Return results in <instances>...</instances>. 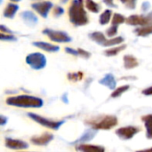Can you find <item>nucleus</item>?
<instances>
[{"label":"nucleus","mask_w":152,"mask_h":152,"mask_svg":"<svg viewBox=\"0 0 152 152\" xmlns=\"http://www.w3.org/2000/svg\"><path fill=\"white\" fill-rule=\"evenodd\" d=\"M6 103L10 106L19 108H41L44 105V101L36 96L21 94L7 98Z\"/></svg>","instance_id":"2"},{"label":"nucleus","mask_w":152,"mask_h":152,"mask_svg":"<svg viewBox=\"0 0 152 152\" xmlns=\"http://www.w3.org/2000/svg\"><path fill=\"white\" fill-rule=\"evenodd\" d=\"M61 101L65 103H69V99H68V94H64L62 96H61Z\"/></svg>","instance_id":"40"},{"label":"nucleus","mask_w":152,"mask_h":152,"mask_svg":"<svg viewBox=\"0 0 152 152\" xmlns=\"http://www.w3.org/2000/svg\"><path fill=\"white\" fill-rule=\"evenodd\" d=\"M129 88H130V86L129 85H125V86H122L120 87H118L110 94V97L111 98H118V97L121 96L124 93H126Z\"/></svg>","instance_id":"25"},{"label":"nucleus","mask_w":152,"mask_h":152,"mask_svg":"<svg viewBox=\"0 0 152 152\" xmlns=\"http://www.w3.org/2000/svg\"><path fill=\"white\" fill-rule=\"evenodd\" d=\"M125 41L124 37H114V38H110L107 40L106 44H105V46H113V45H119V44H122L123 42Z\"/></svg>","instance_id":"27"},{"label":"nucleus","mask_w":152,"mask_h":152,"mask_svg":"<svg viewBox=\"0 0 152 152\" xmlns=\"http://www.w3.org/2000/svg\"><path fill=\"white\" fill-rule=\"evenodd\" d=\"M122 4H124L127 8L134 10L136 7V2L137 0H120Z\"/></svg>","instance_id":"30"},{"label":"nucleus","mask_w":152,"mask_h":152,"mask_svg":"<svg viewBox=\"0 0 152 152\" xmlns=\"http://www.w3.org/2000/svg\"><path fill=\"white\" fill-rule=\"evenodd\" d=\"M99 84L100 85H102L106 87H108L109 89L110 90H115L116 86H117V81H116V78L115 77L111 74V73H109V74H106L100 81H99Z\"/></svg>","instance_id":"15"},{"label":"nucleus","mask_w":152,"mask_h":152,"mask_svg":"<svg viewBox=\"0 0 152 152\" xmlns=\"http://www.w3.org/2000/svg\"><path fill=\"white\" fill-rule=\"evenodd\" d=\"M64 13V9L61 7V6H55L54 7V10H53V15L55 17H59V16H61L62 14Z\"/></svg>","instance_id":"32"},{"label":"nucleus","mask_w":152,"mask_h":152,"mask_svg":"<svg viewBox=\"0 0 152 152\" xmlns=\"http://www.w3.org/2000/svg\"><path fill=\"white\" fill-rule=\"evenodd\" d=\"M0 39L2 41H17V38L12 36V34H4V32H1V37H0Z\"/></svg>","instance_id":"31"},{"label":"nucleus","mask_w":152,"mask_h":152,"mask_svg":"<svg viewBox=\"0 0 152 152\" xmlns=\"http://www.w3.org/2000/svg\"><path fill=\"white\" fill-rule=\"evenodd\" d=\"M77 50H78V53H79V56H81V57H83L85 59H89L91 57V53L89 52H87V51H86V50H84L82 48H78Z\"/></svg>","instance_id":"33"},{"label":"nucleus","mask_w":152,"mask_h":152,"mask_svg":"<svg viewBox=\"0 0 152 152\" xmlns=\"http://www.w3.org/2000/svg\"><path fill=\"white\" fill-rule=\"evenodd\" d=\"M102 1L109 7H111V8H117L118 7V5L116 4H114V0H102Z\"/></svg>","instance_id":"35"},{"label":"nucleus","mask_w":152,"mask_h":152,"mask_svg":"<svg viewBox=\"0 0 152 152\" xmlns=\"http://www.w3.org/2000/svg\"><path fill=\"white\" fill-rule=\"evenodd\" d=\"M43 34L46 35L52 41L56 43H69L72 41L71 37H69L66 32L60 30H53L51 28H45Z\"/></svg>","instance_id":"6"},{"label":"nucleus","mask_w":152,"mask_h":152,"mask_svg":"<svg viewBox=\"0 0 152 152\" xmlns=\"http://www.w3.org/2000/svg\"><path fill=\"white\" fill-rule=\"evenodd\" d=\"M20 17L23 20V21L30 27H34L38 22L37 16L32 12V11H23L20 13Z\"/></svg>","instance_id":"13"},{"label":"nucleus","mask_w":152,"mask_h":152,"mask_svg":"<svg viewBox=\"0 0 152 152\" xmlns=\"http://www.w3.org/2000/svg\"><path fill=\"white\" fill-rule=\"evenodd\" d=\"M53 4L50 1H44V2H37L33 3L31 4V7L33 10H35L39 15H41L43 18L46 19L48 16V13L50 10L53 8Z\"/></svg>","instance_id":"9"},{"label":"nucleus","mask_w":152,"mask_h":152,"mask_svg":"<svg viewBox=\"0 0 152 152\" xmlns=\"http://www.w3.org/2000/svg\"><path fill=\"white\" fill-rule=\"evenodd\" d=\"M151 8V4L149 2H143L142 4V9L143 12H146L148 11L149 9Z\"/></svg>","instance_id":"36"},{"label":"nucleus","mask_w":152,"mask_h":152,"mask_svg":"<svg viewBox=\"0 0 152 152\" xmlns=\"http://www.w3.org/2000/svg\"><path fill=\"white\" fill-rule=\"evenodd\" d=\"M5 146L11 150H15V151H20V150H27L28 148V144L21 140H17V139H12L10 137L5 138Z\"/></svg>","instance_id":"10"},{"label":"nucleus","mask_w":152,"mask_h":152,"mask_svg":"<svg viewBox=\"0 0 152 152\" xmlns=\"http://www.w3.org/2000/svg\"><path fill=\"white\" fill-rule=\"evenodd\" d=\"M0 120H1V126H4L6 123H7V121H8V118H5L4 116H3V115H1L0 116Z\"/></svg>","instance_id":"39"},{"label":"nucleus","mask_w":152,"mask_h":152,"mask_svg":"<svg viewBox=\"0 0 152 152\" xmlns=\"http://www.w3.org/2000/svg\"><path fill=\"white\" fill-rule=\"evenodd\" d=\"M126 48V45H119V46L112 47V48H110V49L104 51V54H105L106 56H109V57L116 56V55H118L120 52H122L123 50H125Z\"/></svg>","instance_id":"22"},{"label":"nucleus","mask_w":152,"mask_h":152,"mask_svg":"<svg viewBox=\"0 0 152 152\" xmlns=\"http://www.w3.org/2000/svg\"><path fill=\"white\" fill-rule=\"evenodd\" d=\"M65 52L69 54H71V55H74V56H79V53H78V50H75L73 48H70V47H66L65 48Z\"/></svg>","instance_id":"34"},{"label":"nucleus","mask_w":152,"mask_h":152,"mask_svg":"<svg viewBox=\"0 0 152 152\" xmlns=\"http://www.w3.org/2000/svg\"><path fill=\"white\" fill-rule=\"evenodd\" d=\"M97 133H98V131L94 129V128L87 129V130H86V132L78 139H77L76 141L72 142L71 144H80V143H86L87 142H90V141H92L95 137Z\"/></svg>","instance_id":"12"},{"label":"nucleus","mask_w":152,"mask_h":152,"mask_svg":"<svg viewBox=\"0 0 152 152\" xmlns=\"http://www.w3.org/2000/svg\"><path fill=\"white\" fill-rule=\"evenodd\" d=\"M146 151H152V148H150V149H147V150H144Z\"/></svg>","instance_id":"42"},{"label":"nucleus","mask_w":152,"mask_h":152,"mask_svg":"<svg viewBox=\"0 0 152 152\" xmlns=\"http://www.w3.org/2000/svg\"><path fill=\"white\" fill-rule=\"evenodd\" d=\"M61 1L62 3H66V2H68L69 0H61Z\"/></svg>","instance_id":"43"},{"label":"nucleus","mask_w":152,"mask_h":152,"mask_svg":"<svg viewBox=\"0 0 152 152\" xmlns=\"http://www.w3.org/2000/svg\"><path fill=\"white\" fill-rule=\"evenodd\" d=\"M27 116L31 118L32 120H34L35 122L38 123L39 125L46 127V128H50L53 130H58L63 124L64 121L61 120V121H54V120H50L48 118H45L42 116H39L37 114L32 113V112H28L27 113Z\"/></svg>","instance_id":"5"},{"label":"nucleus","mask_w":152,"mask_h":152,"mask_svg":"<svg viewBox=\"0 0 152 152\" xmlns=\"http://www.w3.org/2000/svg\"><path fill=\"white\" fill-rule=\"evenodd\" d=\"M142 120L144 122L147 139L152 140V114L142 117Z\"/></svg>","instance_id":"20"},{"label":"nucleus","mask_w":152,"mask_h":152,"mask_svg":"<svg viewBox=\"0 0 152 152\" xmlns=\"http://www.w3.org/2000/svg\"><path fill=\"white\" fill-rule=\"evenodd\" d=\"M86 124L95 130H110L118 125V118L115 116H103L88 119L86 121Z\"/></svg>","instance_id":"3"},{"label":"nucleus","mask_w":152,"mask_h":152,"mask_svg":"<svg viewBox=\"0 0 152 152\" xmlns=\"http://www.w3.org/2000/svg\"><path fill=\"white\" fill-rule=\"evenodd\" d=\"M84 0H72L69 8V21L75 26H84L89 22L88 15L84 8Z\"/></svg>","instance_id":"1"},{"label":"nucleus","mask_w":152,"mask_h":152,"mask_svg":"<svg viewBox=\"0 0 152 152\" xmlns=\"http://www.w3.org/2000/svg\"><path fill=\"white\" fill-rule=\"evenodd\" d=\"M32 45L43 51L49 52V53H55L60 51V46L59 45H54L47 42H43V41H35L32 42Z\"/></svg>","instance_id":"14"},{"label":"nucleus","mask_w":152,"mask_h":152,"mask_svg":"<svg viewBox=\"0 0 152 152\" xmlns=\"http://www.w3.org/2000/svg\"><path fill=\"white\" fill-rule=\"evenodd\" d=\"M139 132H140L139 127L128 126H124V127H120L117 129L115 133L122 140H130Z\"/></svg>","instance_id":"8"},{"label":"nucleus","mask_w":152,"mask_h":152,"mask_svg":"<svg viewBox=\"0 0 152 152\" xmlns=\"http://www.w3.org/2000/svg\"><path fill=\"white\" fill-rule=\"evenodd\" d=\"M84 77L83 72L78 71V72H74V73H69L67 77L69 81H73V82H77V81H80Z\"/></svg>","instance_id":"28"},{"label":"nucleus","mask_w":152,"mask_h":152,"mask_svg":"<svg viewBox=\"0 0 152 152\" xmlns=\"http://www.w3.org/2000/svg\"><path fill=\"white\" fill-rule=\"evenodd\" d=\"M10 1H12V2H14V3H17V2H20V1H21V0H10Z\"/></svg>","instance_id":"41"},{"label":"nucleus","mask_w":152,"mask_h":152,"mask_svg":"<svg viewBox=\"0 0 152 152\" xmlns=\"http://www.w3.org/2000/svg\"><path fill=\"white\" fill-rule=\"evenodd\" d=\"M26 63L31 69L40 70L46 66V57L41 53H32L27 55Z\"/></svg>","instance_id":"4"},{"label":"nucleus","mask_w":152,"mask_h":152,"mask_svg":"<svg viewBox=\"0 0 152 152\" xmlns=\"http://www.w3.org/2000/svg\"><path fill=\"white\" fill-rule=\"evenodd\" d=\"M53 134L50 133H45L38 136H33L30 138V142L37 146H45L53 140Z\"/></svg>","instance_id":"11"},{"label":"nucleus","mask_w":152,"mask_h":152,"mask_svg":"<svg viewBox=\"0 0 152 152\" xmlns=\"http://www.w3.org/2000/svg\"><path fill=\"white\" fill-rule=\"evenodd\" d=\"M126 23L131 26H141V27L151 25L152 24V11L148 14L130 15L126 19Z\"/></svg>","instance_id":"7"},{"label":"nucleus","mask_w":152,"mask_h":152,"mask_svg":"<svg viewBox=\"0 0 152 152\" xmlns=\"http://www.w3.org/2000/svg\"><path fill=\"white\" fill-rule=\"evenodd\" d=\"M0 29H1V32H6V33H8V34H12L13 32L12 31V30H10L8 28H6L4 25H1L0 26Z\"/></svg>","instance_id":"37"},{"label":"nucleus","mask_w":152,"mask_h":152,"mask_svg":"<svg viewBox=\"0 0 152 152\" xmlns=\"http://www.w3.org/2000/svg\"><path fill=\"white\" fill-rule=\"evenodd\" d=\"M134 33L139 37H148L152 34V24L142 26L134 29Z\"/></svg>","instance_id":"21"},{"label":"nucleus","mask_w":152,"mask_h":152,"mask_svg":"<svg viewBox=\"0 0 152 152\" xmlns=\"http://www.w3.org/2000/svg\"><path fill=\"white\" fill-rule=\"evenodd\" d=\"M19 10V5L16 4H12V3H10L6 5V7L4 8V16L5 18H8V19H12L15 14L17 13Z\"/></svg>","instance_id":"19"},{"label":"nucleus","mask_w":152,"mask_h":152,"mask_svg":"<svg viewBox=\"0 0 152 152\" xmlns=\"http://www.w3.org/2000/svg\"><path fill=\"white\" fill-rule=\"evenodd\" d=\"M86 7L87 10H89L90 12H94V13H98L100 12L101 6L94 2V0H86Z\"/></svg>","instance_id":"24"},{"label":"nucleus","mask_w":152,"mask_h":152,"mask_svg":"<svg viewBox=\"0 0 152 152\" xmlns=\"http://www.w3.org/2000/svg\"><path fill=\"white\" fill-rule=\"evenodd\" d=\"M125 21H126V17L123 14L114 13L113 14V17H112V22H111V24L119 26L120 24L124 23Z\"/></svg>","instance_id":"26"},{"label":"nucleus","mask_w":152,"mask_h":152,"mask_svg":"<svg viewBox=\"0 0 152 152\" xmlns=\"http://www.w3.org/2000/svg\"><path fill=\"white\" fill-rule=\"evenodd\" d=\"M76 150L79 151L84 152H93V151H105V148L102 146H98V145H92V144H85V143H80L77 146H76Z\"/></svg>","instance_id":"16"},{"label":"nucleus","mask_w":152,"mask_h":152,"mask_svg":"<svg viewBox=\"0 0 152 152\" xmlns=\"http://www.w3.org/2000/svg\"><path fill=\"white\" fill-rule=\"evenodd\" d=\"M88 37L91 40L94 41L96 44H98L99 45H102V46H105V44L108 40L106 38V37L104 36V34L100 31H94V32L89 33Z\"/></svg>","instance_id":"17"},{"label":"nucleus","mask_w":152,"mask_h":152,"mask_svg":"<svg viewBox=\"0 0 152 152\" xmlns=\"http://www.w3.org/2000/svg\"><path fill=\"white\" fill-rule=\"evenodd\" d=\"M124 60V67L126 69H132L139 66L138 60L131 54H126L123 57Z\"/></svg>","instance_id":"18"},{"label":"nucleus","mask_w":152,"mask_h":152,"mask_svg":"<svg viewBox=\"0 0 152 152\" xmlns=\"http://www.w3.org/2000/svg\"><path fill=\"white\" fill-rule=\"evenodd\" d=\"M111 15H112L111 10H110V9L105 10V11L100 15V18H99L100 24H102V25H106V24H108V23L110 22V19H111Z\"/></svg>","instance_id":"23"},{"label":"nucleus","mask_w":152,"mask_h":152,"mask_svg":"<svg viewBox=\"0 0 152 152\" xmlns=\"http://www.w3.org/2000/svg\"><path fill=\"white\" fill-rule=\"evenodd\" d=\"M118 26L117 25H111L107 30H106V34L109 37H114L117 34H118Z\"/></svg>","instance_id":"29"},{"label":"nucleus","mask_w":152,"mask_h":152,"mask_svg":"<svg viewBox=\"0 0 152 152\" xmlns=\"http://www.w3.org/2000/svg\"><path fill=\"white\" fill-rule=\"evenodd\" d=\"M142 94H143L144 95H147V96H149V95H152V86H151V87H148V88H146V89H144V90L142 91Z\"/></svg>","instance_id":"38"}]
</instances>
